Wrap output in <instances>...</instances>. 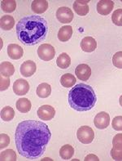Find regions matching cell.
<instances>
[{
  "label": "cell",
  "mask_w": 122,
  "mask_h": 161,
  "mask_svg": "<svg viewBox=\"0 0 122 161\" xmlns=\"http://www.w3.org/2000/svg\"><path fill=\"white\" fill-rule=\"evenodd\" d=\"M51 137V130L47 125L37 120L20 122L15 134L18 153L29 159H37L44 154Z\"/></svg>",
  "instance_id": "1"
},
{
  "label": "cell",
  "mask_w": 122,
  "mask_h": 161,
  "mask_svg": "<svg viewBox=\"0 0 122 161\" xmlns=\"http://www.w3.org/2000/svg\"><path fill=\"white\" fill-rule=\"evenodd\" d=\"M48 33V25L39 16H27L19 20L16 25V35L24 44L35 45L45 40Z\"/></svg>",
  "instance_id": "2"
},
{
  "label": "cell",
  "mask_w": 122,
  "mask_h": 161,
  "mask_svg": "<svg viewBox=\"0 0 122 161\" xmlns=\"http://www.w3.org/2000/svg\"><path fill=\"white\" fill-rule=\"evenodd\" d=\"M97 97L91 86L78 84L73 87L69 93V103L77 111H88L93 109Z\"/></svg>",
  "instance_id": "3"
},
{
  "label": "cell",
  "mask_w": 122,
  "mask_h": 161,
  "mask_svg": "<svg viewBox=\"0 0 122 161\" xmlns=\"http://www.w3.org/2000/svg\"><path fill=\"white\" fill-rule=\"evenodd\" d=\"M77 137L80 142L83 144H89L94 138V133L90 127L81 126L77 130Z\"/></svg>",
  "instance_id": "4"
},
{
  "label": "cell",
  "mask_w": 122,
  "mask_h": 161,
  "mask_svg": "<svg viewBox=\"0 0 122 161\" xmlns=\"http://www.w3.org/2000/svg\"><path fill=\"white\" fill-rule=\"evenodd\" d=\"M38 55L39 58L45 61L52 60L55 55V50L53 46L48 43L40 45L38 48Z\"/></svg>",
  "instance_id": "5"
},
{
  "label": "cell",
  "mask_w": 122,
  "mask_h": 161,
  "mask_svg": "<svg viewBox=\"0 0 122 161\" xmlns=\"http://www.w3.org/2000/svg\"><path fill=\"white\" fill-rule=\"evenodd\" d=\"M56 18L60 23L68 24L73 19V12L69 8L61 7L56 12Z\"/></svg>",
  "instance_id": "6"
},
{
  "label": "cell",
  "mask_w": 122,
  "mask_h": 161,
  "mask_svg": "<svg viewBox=\"0 0 122 161\" xmlns=\"http://www.w3.org/2000/svg\"><path fill=\"white\" fill-rule=\"evenodd\" d=\"M38 116L40 119L44 121H49L55 117V110L54 107L49 105H43L40 106L37 111Z\"/></svg>",
  "instance_id": "7"
},
{
  "label": "cell",
  "mask_w": 122,
  "mask_h": 161,
  "mask_svg": "<svg viewBox=\"0 0 122 161\" xmlns=\"http://www.w3.org/2000/svg\"><path fill=\"white\" fill-rule=\"evenodd\" d=\"M110 123V116L109 114H108L105 111L98 113L94 119V124L95 127L99 129H105L109 126Z\"/></svg>",
  "instance_id": "8"
},
{
  "label": "cell",
  "mask_w": 122,
  "mask_h": 161,
  "mask_svg": "<svg viewBox=\"0 0 122 161\" xmlns=\"http://www.w3.org/2000/svg\"><path fill=\"white\" fill-rule=\"evenodd\" d=\"M29 90V84L28 81L24 79H19L13 84V92L18 96H23L27 94Z\"/></svg>",
  "instance_id": "9"
},
{
  "label": "cell",
  "mask_w": 122,
  "mask_h": 161,
  "mask_svg": "<svg viewBox=\"0 0 122 161\" xmlns=\"http://www.w3.org/2000/svg\"><path fill=\"white\" fill-rule=\"evenodd\" d=\"M75 74L80 80L87 81L91 75V69L86 64H80L75 69Z\"/></svg>",
  "instance_id": "10"
},
{
  "label": "cell",
  "mask_w": 122,
  "mask_h": 161,
  "mask_svg": "<svg viewBox=\"0 0 122 161\" xmlns=\"http://www.w3.org/2000/svg\"><path fill=\"white\" fill-rule=\"evenodd\" d=\"M37 65L33 61H24L20 65V74L24 77H31L36 72Z\"/></svg>",
  "instance_id": "11"
},
{
  "label": "cell",
  "mask_w": 122,
  "mask_h": 161,
  "mask_svg": "<svg viewBox=\"0 0 122 161\" xmlns=\"http://www.w3.org/2000/svg\"><path fill=\"white\" fill-rule=\"evenodd\" d=\"M113 8L114 3L111 0H100L97 3V12L103 16H107L109 14Z\"/></svg>",
  "instance_id": "12"
},
{
  "label": "cell",
  "mask_w": 122,
  "mask_h": 161,
  "mask_svg": "<svg viewBox=\"0 0 122 161\" xmlns=\"http://www.w3.org/2000/svg\"><path fill=\"white\" fill-rule=\"evenodd\" d=\"M81 48L85 53H92L97 48V42L92 37H85L81 43H80Z\"/></svg>",
  "instance_id": "13"
},
{
  "label": "cell",
  "mask_w": 122,
  "mask_h": 161,
  "mask_svg": "<svg viewBox=\"0 0 122 161\" xmlns=\"http://www.w3.org/2000/svg\"><path fill=\"white\" fill-rule=\"evenodd\" d=\"M24 51L20 45L16 43L9 44L8 47V55L12 60H19L23 57Z\"/></svg>",
  "instance_id": "14"
},
{
  "label": "cell",
  "mask_w": 122,
  "mask_h": 161,
  "mask_svg": "<svg viewBox=\"0 0 122 161\" xmlns=\"http://www.w3.org/2000/svg\"><path fill=\"white\" fill-rule=\"evenodd\" d=\"M89 1H75L73 3V8L75 12L79 16H85L89 12V6H88Z\"/></svg>",
  "instance_id": "15"
},
{
  "label": "cell",
  "mask_w": 122,
  "mask_h": 161,
  "mask_svg": "<svg viewBox=\"0 0 122 161\" xmlns=\"http://www.w3.org/2000/svg\"><path fill=\"white\" fill-rule=\"evenodd\" d=\"M31 8L37 14H42L48 8V2L46 0H34L31 3Z\"/></svg>",
  "instance_id": "16"
},
{
  "label": "cell",
  "mask_w": 122,
  "mask_h": 161,
  "mask_svg": "<svg viewBox=\"0 0 122 161\" xmlns=\"http://www.w3.org/2000/svg\"><path fill=\"white\" fill-rule=\"evenodd\" d=\"M73 35V28L70 25L61 27L58 32V39L61 42H67Z\"/></svg>",
  "instance_id": "17"
},
{
  "label": "cell",
  "mask_w": 122,
  "mask_h": 161,
  "mask_svg": "<svg viewBox=\"0 0 122 161\" xmlns=\"http://www.w3.org/2000/svg\"><path fill=\"white\" fill-rule=\"evenodd\" d=\"M14 73V65H12L11 62L3 61V62L1 63V65H0V74H1V75L4 76V77H10V76L13 75Z\"/></svg>",
  "instance_id": "18"
},
{
  "label": "cell",
  "mask_w": 122,
  "mask_h": 161,
  "mask_svg": "<svg viewBox=\"0 0 122 161\" xmlns=\"http://www.w3.org/2000/svg\"><path fill=\"white\" fill-rule=\"evenodd\" d=\"M16 109L21 113H27L31 110L32 105L28 98H20L16 103Z\"/></svg>",
  "instance_id": "19"
},
{
  "label": "cell",
  "mask_w": 122,
  "mask_h": 161,
  "mask_svg": "<svg viewBox=\"0 0 122 161\" xmlns=\"http://www.w3.org/2000/svg\"><path fill=\"white\" fill-rule=\"evenodd\" d=\"M37 95L41 98H47L51 94V87L47 83L40 84L37 88Z\"/></svg>",
  "instance_id": "20"
},
{
  "label": "cell",
  "mask_w": 122,
  "mask_h": 161,
  "mask_svg": "<svg viewBox=\"0 0 122 161\" xmlns=\"http://www.w3.org/2000/svg\"><path fill=\"white\" fill-rule=\"evenodd\" d=\"M76 82H77L76 77L70 73L64 74L60 78L61 85L64 88H73Z\"/></svg>",
  "instance_id": "21"
},
{
  "label": "cell",
  "mask_w": 122,
  "mask_h": 161,
  "mask_svg": "<svg viewBox=\"0 0 122 161\" xmlns=\"http://www.w3.org/2000/svg\"><path fill=\"white\" fill-rule=\"evenodd\" d=\"M15 25V20L12 16L6 15V16H2L0 20V26L3 31H10L13 28Z\"/></svg>",
  "instance_id": "22"
},
{
  "label": "cell",
  "mask_w": 122,
  "mask_h": 161,
  "mask_svg": "<svg viewBox=\"0 0 122 161\" xmlns=\"http://www.w3.org/2000/svg\"><path fill=\"white\" fill-rule=\"evenodd\" d=\"M56 64L61 69H67L71 64V58L67 53H61L60 55L57 57Z\"/></svg>",
  "instance_id": "23"
},
{
  "label": "cell",
  "mask_w": 122,
  "mask_h": 161,
  "mask_svg": "<svg viewBox=\"0 0 122 161\" xmlns=\"http://www.w3.org/2000/svg\"><path fill=\"white\" fill-rule=\"evenodd\" d=\"M74 155V149L71 145H64L59 150V155L63 159H70Z\"/></svg>",
  "instance_id": "24"
},
{
  "label": "cell",
  "mask_w": 122,
  "mask_h": 161,
  "mask_svg": "<svg viewBox=\"0 0 122 161\" xmlns=\"http://www.w3.org/2000/svg\"><path fill=\"white\" fill-rule=\"evenodd\" d=\"M15 116V111L11 106H5L1 110V119L3 121H11Z\"/></svg>",
  "instance_id": "25"
},
{
  "label": "cell",
  "mask_w": 122,
  "mask_h": 161,
  "mask_svg": "<svg viewBox=\"0 0 122 161\" xmlns=\"http://www.w3.org/2000/svg\"><path fill=\"white\" fill-rule=\"evenodd\" d=\"M2 10L8 13L13 12L16 8V2L14 0H3L1 2Z\"/></svg>",
  "instance_id": "26"
},
{
  "label": "cell",
  "mask_w": 122,
  "mask_h": 161,
  "mask_svg": "<svg viewBox=\"0 0 122 161\" xmlns=\"http://www.w3.org/2000/svg\"><path fill=\"white\" fill-rule=\"evenodd\" d=\"M0 159L3 161L4 160H10V161H16V154L13 150L7 149L4 151L1 152L0 155Z\"/></svg>",
  "instance_id": "27"
},
{
  "label": "cell",
  "mask_w": 122,
  "mask_h": 161,
  "mask_svg": "<svg viewBox=\"0 0 122 161\" xmlns=\"http://www.w3.org/2000/svg\"><path fill=\"white\" fill-rule=\"evenodd\" d=\"M112 20L114 25L122 26V9H116L112 15Z\"/></svg>",
  "instance_id": "28"
},
{
  "label": "cell",
  "mask_w": 122,
  "mask_h": 161,
  "mask_svg": "<svg viewBox=\"0 0 122 161\" xmlns=\"http://www.w3.org/2000/svg\"><path fill=\"white\" fill-rule=\"evenodd\" d=\"M112 64L116 68L122 69V52H117L112 57Z\"/></svg>",
  "instance_id": "29"
},
{
  "label": "cell",
  "mask_w": 122,
  "mask_h": 161,
  "mask_svg": "<svg viewBox=\"0 0 122 161\" xmlns=\"http://www.w3.org/2000/svg\"><path fill=\"white\" fill-rule=\"evenodd\" d=\"M112 146L114 149L122 150V133H118L112 139Z\"/></svg>",
  "instance_id": "30"
},
{
  "label": "cell",
  "mask_w": 122,
  "mask_h": 161,
  "mask_svg": "<svg viewBox=\"0 0 122 161\" xmlns=\"http://www.w3.org/2000/svg\"><path fill=\"white\" fill-rule=\"evenodd\" d=\"M112 126L115 130L122 131V116L115 117L112 122Z\"/></svg>",
  "instance_id": "31"
},
{
  "label": "cell",
  "mask_w": 122,
  "mask_h": 161,
  "mask_svg": "<svg viewBox=\"0 0 122 161\" xmlns=\"http://www.w3.org/2000/svg\"><path fill=\"white\" fill-rule=\"evenodd\" d=\"M9 143H10L9 136L8 134H5V133H1V135H0V148L3 149L9 145Z\"/></svg>",
  "instance_id": "32"
},
{
  "label": "cell",
  "mask_w": 122,
  "mask_h": 161,
  "mask_svg": "<svg viewBox=\"0 0 122 161\" xmlns=\"http://www.w3.org/2000/svg\"><path fill=\"white\" fill-rule=\"evenodd\" d=\"M0 85H1V91L7 90L10 85V79L9 77H4L1 75L0 77Z\"/></svg>",
  "instance_id": "33"
},
{
  "label": "cell",
  "mask_w": 122,
  "mask_h": 161,
  "mask_svg": "<svg viewBox=\"0 0 122 161\" xmlns=\"http://www.w3.org/2000/svg\"><path fill=\"white\" fill-rule=\"evenodd\" d=\"M110 154H111V156L114 160H122V150H116L112 148L111 150Z\"/></svg>",
  "instance_id": "34"
},
{
  "label": "cell",
  "mask_w": 122,
  "mask_h": 161,
  "mask_svg": "<svg viewBox=\"0 0 122 161\" xmlns=\"http://www.w3.org/2000/svg\"><path fill=\"white\" fill-rule=\"evenodd\" d=\"M85 161H89V160H94V161H99V159L98 156H96L95 155H93V154H89V155H86L84 159Z\"/></svg>",
  "instance_id": "35"
},
{
  "label": "cell",
  "mask_w": 122,
  "mask_h": 161,
  "mask_svg": "<svg viewBox=\"0 0 122 161\" xmlns=\"http://www.w3.org/2000/svg\"><path fill=\"white\" fill-rule=\"evenodd\" d=\"M119 103H120V106H122V95L120 97V98H119Z\"/></svg>",
  "instance_id": "36"
}]
</instances>
